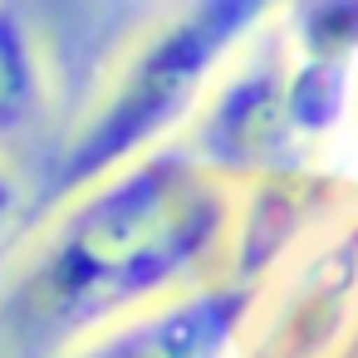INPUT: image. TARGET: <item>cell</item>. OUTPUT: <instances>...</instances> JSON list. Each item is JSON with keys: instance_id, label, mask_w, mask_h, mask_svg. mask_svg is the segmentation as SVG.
<instances>
[{"instance_id": "1", "label": "cell", "mask_w": 358, "mask_h": 358, "mask_svg": "<svg viewBox=\"0 0 358 358\" xmlns=\"http://www.w3.org/2000/svg\"><path fill=\"white\" fill-rule=\"evenodd\" d=\"M241 187L167 143L50 216L0 289V329L15 348L59 358L113 319L192 289L231 265Z\"/></svg>"}, {"instance_id": "2", "label": "cell", "mask_w": 358, "mask_h": 358, "mask_svg": "<svg viewBox=\"0 0 358 358\" xmlns=\"http://www.w3.org/2000/svg\"><path fill=\"white\" fill-rule=\"evenodd\" d=\"M280 0H177L103 74L69 133L35 216H50L108 172L177 143L231 59L265 30Z\"/></svg>"}, {"instance_id": "3", "label": "cell", "mask_w": 358, "mask_h": 358, "mask_svg": "<svg viewBox=\"0 0 358 358\" xmlns=\"http://www.w3.org/2000/svg\"><path fill=\"white\" fill-rule=\"evenodd\" d=\"M201 167L226 177L231 187H260L285 177H309L314 162L299 148L294 118H289V79H285V50L265 20V30L231 59V69L216 79L187 133L177 138Z\"/></svg>"}, {"instance_id": "4", "label": "cell", "mask_w": 358, "mask_h": 358, "mask_svg": "<svg viewBox=\"0 0 358 358\" xmlns=\"http://www.w3.org/2000/svg\"><path fill=\"white\" fill-rule=\"evenodd\" d=\"M358 338V221L334 226L265 289L241 358H334Z\"/></svg>"}, {"instance_id": "5", "label": "cell", "mask_w": 358, "mask_h": 358, "mask_svg": "<svg viewBox=\"0 0 358 358\" xmlns=\"http://www.w3.org/2000/svg\"><path fill=\"white\" fill-rule=\"evenodd\" d=\"M260 289L265 285L236 275H211L192 289L113 319L59 358H241L260 309Z\"/></svg>"}, {"instance_id": "6", "label": "cell", "mask_w": 358, "mask_h": 358, "mask_svg": "<svg viewBox=\"0 0 358 358\" xmlns=\"http://www.w3.org/2000/svg\"><path fill=\"white\" fill-rule=\"evenodd\" d=\"M270 30L289 64L358 79V0H280Z\"/></svg>"}, {"instance_id": "7", "label": "cell", "mask_w": 358, "mask_h": 358, "mask_svg": "<svg viewBox=\"0 0 358 358\" xmlns=\"http://www.w3.org/2000/svg\"><path fill=\"white\" fill-rule=\"evenodd\" d=\"M50 108V69L20 0H0V148L25 138Z\"/></svg>"}, {"instance_id": "8", "label": "cell", "mask_w": 358, "mask_h": 358, "mask_svg": "<svg viewBox=\"0 0 358 358\" xmlns=\"http://www.w3.org/2000/svg\"><path fill=\"white\" fill-rule=\"evenodd\" d=\"M20 216H25V187H20L15 172L0 167V241H6V231H10Z\"/></svg>"}, {"instance_id": "9", "label": "cell", "mask_w": 358, "mask_h": 358, "mask_svg": "<svg viewBox=\"0 0 358 358\" xmlns=\"http://www.w3.org/2000/svg\"><path fill=\"white\" fill-rule=\"evenodd\" d=\"M353 348H358V338H353Z\"/></svg>"}]
</instances>
